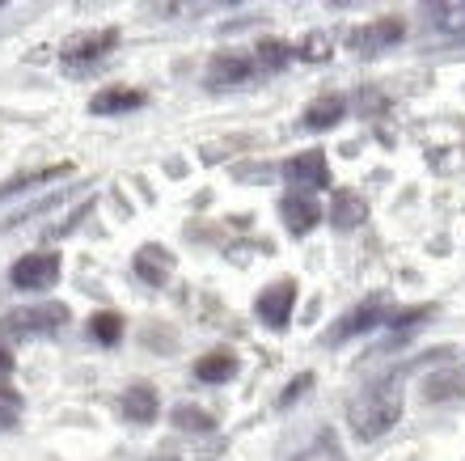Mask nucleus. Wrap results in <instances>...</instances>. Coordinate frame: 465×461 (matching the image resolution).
<instances>
[{
    "label": "nucleus",
    "mask_w": 465,
    "mask_h": 461,
    "mask_svg": "<svg viewBox=\"0 0 465 461\" xmlns=\"http://www.w3.org/2000/svg\"><path fill=\"white\" fill-rule=\"evenodd\" d=\"M402 419V376H381L364 386L347 406V424L355 440H381L393 424Z\"/></svg>",
    "instance_id": "f257e3e1"
},
{
    "label": "nucleus",
    "mask_w": 465,
    "mask_h": 461,
    "mask_svg": "<svg viewBox=\"0 0 465 461\" xmlns=\"http://www.w3.org/2000/svg\"><path fill=\"white\" fill-rule=\"evenodd\" d=\"M64 322H68V305L47 301L30 305V309H9L0 322V335L5 339H43V335H55Z\"/></svg>",
    "instance_id": "f03ea898"
},
{
    "label": "nucleus",
    "mask_w": 465,
    "mask_h": 461,
    "mask_svg": "<svg viewBox=\"0 0 465 461\" xmlns=\"http://www.w3.org/2000/svg\"><path fill=\"white\" fill-rule=\"evenodd\" d=\"M114 47H119V30H114V25H106V30H81V35L64 38L60 60L68 64L73 73H81L85 64H98V60H106V55H111Z\"/></svg>",
    "instance_id": "7ed1b4c3"
},
{
    "label": "nucleus",
    "mask_w": 465,
    "mask_h": 461,
    "mask_svg": "<svg viewBox=\"0 0 465 461\" xmlns=\"http://www.w3.org/2000/svg\"><path fill=\"white\" fill-rule=\"evenodd\" d=\"M9 279H13V288H22V292L55 288V279H60V255L38 250V255L17 258V263L9 267Z\"/></svg>",
    "instance_id": "20e7f679"
},
{
    "label": "nucleus",
    "mask_w": 465,
    "mask_h": 461,
    "mask_svg": "<svg viewBox=\"0 0 465 461\" xmlns=\"http://www.w3.org/2000/svg\"><path fill=\"white\" fill-rule=\"evenodd\" d=\"M258 76V64L254 55H242V51H221L208 68V89L212 94H224V89H237V85H250Z\"/></svg>",
    "instance_id": "39448f33"
},
{
    "label": "nucleus",
    "mask_w": 465,
    "mask_h": 461,
    "mask_svg": "<svg viewBox=\"0 0 465 461\" xmlns=\"http://www.w3.org/2000/svg\"><path fill=\"white\" fill-rule=\"evenodd\" d=\"M381 317H385V296H368V301L355 305L351 314L339 317V326L326 330V335H322V343H326V347H334V343H347V339H355V335H364V330L381 326Z\"/></svg>",
    "instance_id": "423d86ee"
},
{
    "label": "nucleus",
    "mask_w": 465,
    "mask_h": 461,
    "mask_svg": "<svg viewBox=\"0 0 465 461\" xmlns=\"http://www.w3.org/2000/svg\"><path fill=\"white\" fill-rule=\"evenodd\" d=\"M406 25L402 17H372L368 25H355L351 35H347V47L360 51V55H372V51H385L393 43H402Z\"/></svg>",
    "instance_id": "0eeeda50"
},
{
    "label": "nucleus",
    "mask_w": 465,
    "mask_h": 461,
    "mask_svg": "<svg viewBox=\"0 0 465 461\" xmlns=\"http://www.w3.org/2000/svg\"><path fill=\"white\" fill-rule=\"evenodd\" d=\"M292 305H296V284L292 279H280V284H271V288L254 301V314L262 317V326L288 330V322H292Z\"/></svg>",
    "instance_id": "6e6552de"
},
{
    "label": "nucleus",
    "mask_w": 465,
    "mask_h": 461,
    "mask_svg": "<svg viewBox=\"0 0 465 461\" xmlns=\"http://www.w3.org/2000/svg\"><path fill=\"white\" fill-rule=\"evenodd\" d=\"M283 178L292 186H305L309 191H322V186H331V165H326V153L322 148H309V153H301V157L283 161Z\"/></svg>",
    "instance_id": "1a4fd4ad"
},
{
    "label": "nucleus",
    "mask_w": 465,
    "mask_h": 461,
    "mask_svg": "<svg viewBox=\"0 0 465 461\" xmlns=\"http://www.w3.org/2000/svg\"><path fill=\"white\" fill-rule=\"evenodd\" d=\"M280 216H283V225H288V233H292V237H305V233L322 220V207L313 204V195L292 191V195H283V199H280Z\"/></svg>",
    "instance_id": "9d476101"
},
{
    "label": "nucleus",
    "mask_w": 465,
    "mask_h": 461,
    "mask_svg": "<svg viewBox=\"0 0 465 461\" xmlns=\"http://www.w3.org/2000/svg\"><path fill=\"white\" fill-rule=\"evenodd\" d=\"M368 220V199L360 191H334V204H331V225L334 229H360Z\"/></svg>",
    "instance_id": "9b49d317"
},
{
    "label": "nucleus",
    "mask_w": 465,
    "mask_h": 461,
    "mask_svg": "<svg viewBox=\"0 0 465 461\" xmlns=\"http://www.w3.org/2000/svg\"><path fill=\"white\" fill-rule=\"evenodd\" d=\"M343 110H347V102L339 94H322V97H313V102L305 106L301 123H305L309 132H326V127H334V123L343 119Z\"/></svg>",
    "instance_id": "f8f14e48"
},
{
    "label": "nucleus",
    "mask_w": 465,
    "mask_h": 461,
    "mask_svg": "<svg viewBox=\"0 0 465 461\" xmlns=\"http://www.w3.org/2000/svg\"><path fill=\"white\" fill-rule=\"evenodd\" d=\"M144 106V94H135V89H102V94L89 97V110L102 115V119H111V115H127V110Z\"/></svg>",
    "instance_id": "ddd939ff"
},
{
    "label": "nucleus",
    "mask_w": 465,
    "mask_h": 461,
    "mask_svg": "<svg viewBox=\"0 0 465 461\" xmlns=\"http://www.w3.org/2000/svg\"><path fill=\"white\" fill-rule=\"evenodd\" d=\"M170 271H173V258L161 250V246H144L140 255H135V276L144 279V284H165L170 279Z\"/></svg>",
    "instance_id": "4468645a"
},
{
    "label": "nucleus",
    "mask_w": 465,
    "mask_h": 461,
    "mask_svg": "<svg viewBox=\"0 0 465 461\" xmlns=\"http://www.w3.org/2000/svg\"><path fill=\"white\" fill-rule=\"evenodd\" d=\"M123 415L132 424H153L157 419V389L153 386H132L123 394Z\"/></svg>",
    "instance_id": "2eb2a0df"
},
{
    "label": "nucleus",
    "mask_w": 465,
    "mask_h": 461,
    "mask_svg": "<svg viewBox=\"0 0 465 461\" xmlns=\"http://www.w3.org/2000/svg\"><path fill=\"white\" fill-rule=\"evenodd\" d=\"M428 22L436 25V30H449V35H465V0L428 5Z\"/></svg>",
    "instance_id": "dca6fc26"
},
{
    "label": "nucleus",
    "mask_w": 465,
    "mask_h": 461,
    "mask_svg": "<svg viewBox=\"0 0 465 461\" xmlns=\"http://www.w3.org/2000/svg\"><path fill=\"white\" fill-rule=\"evenodd\" d=\"M232 373H237V360H232L229 352H212V356H203V360L195 365V376L199 381H208V386L232 381Z\"/></svg>",
    "instance_id": "f3484780"
},
{
    "label": "nucleus",
    "mask_w": 465,
    "mask_h": 461,
    "mask_svg": "<svg viewBox=\"0 0 465 461\" xmlns=\"http://www.w3.org/2000/svg\"><path fill=\"white\" fill-rule=\"evenodd\" d=\"M89 335H94L102 347H114V343L123 339V317L111 314V309H106V314H94L89 317Z\"/></svg>",
    "instance_id": "a211bd4d"
},
{
    "label": "nucleus",
    "mask_w": 465,
    "mask_h": 461,
    "mask_svg": "<svg viewBox=\"0 0 465 461\" xmlns=\"http://www.w3.org/2000/svg\"><path fill=\"white\" fill-rule=\"evenodd\" d=\"M170 419H173L178 427H183V432H212V427H216V419H212L208 411H199V406H191V402H183V406H173Z\"/></svg>",
    "instance_id": "6ab92c4d"
},
{
    "label": "nucleus",
    "mask_w": 465,
    "mask_h": 461,
    "mask_svg": "<svg viewBox=\"0 0 465 461\" xmlns=\"http://www.w3.org/2000/svg\"><path fill=\"white\" fill-rule=\"evenodd\" d=\"M296 461H347V457H343V445L334 440V432H322V436L313 440Z\"/></svg>",
    "instance_id": "aec40b11"
},
{
    "label": "nucleus",
    "mask_w": 465,
    "mask_h": 461,
    "mask_svg": "<svg viewBox=\"0 0 465 461\" xmlns=\"http://www.w3.org/2000/svg\"><path fill=\"white\" fill-rule=\"evenodd\" d=\"M292 55H296V51L283 47V43H262V47H258V55H254V64H258V73H280Z\"/></svg>",
    "instance_id": "412c9836"
},
{
    "label": "nucleus",
    "mask_w": 465,
    "mask_h": 461,
    "mask_svg": "<svg viewBox=\"0 0 465 461\" xmlns=\"http://www.w3.org/2000/svg\"><path fill=\"white\" fill-rule=\"evenodd\" d=\"M22 394L17 389H0V432H13L17 419H22Z\"/></svg>",
    "instance_id": "4be33fe9"
},
{
    "label": "nucleus",
    "mask_w": 465,
    "mask_h": 461,
    "mask_svg": "<svg viewBox=\"0 0 465 461\" xmlns=\"http://www.w3.org/2000/svg\"><path fill=\"white\" fill-rule=\"evenodd\" d=\"M296 55H301V60H326V55H331V38L326 35H309L305 43H301V51H296Z\"/></svg>",
    "instance_id": "5701e85b"
},
{
    "label": "nucleus",
    "mask_w": 465,
    "mask_h": 461,
    "mask_svg": "<svg viewBox=\"0 0 465 461\" xmlns=\"http://www.w3.org/2000/svg\"><path fill=\"white\" fill-rule=\"evenodd\" d=\"M309 386H313V373H301V376H296V381H292V386L283 389V398H280V406H292V402H296V398H301V394H305V389H309Z\"/></svg>",
    "instance_id": "b1692460"
},
{
    "label": "nucleus",
    "mask_w": 465,
    "mask_h": 461,
    "mask_svg": "<svg viewBox=\"0 0 465 461\" xmlns=\"http://www.w3.org/2000/svg\"><path fill=\"white\" fill-rule=\"evenodd\" d=\"M9 368H13V356L5 352V347H0V373H9Z\"/></svg>",
    "instance_id": "393cba45"
}]
</instances>
